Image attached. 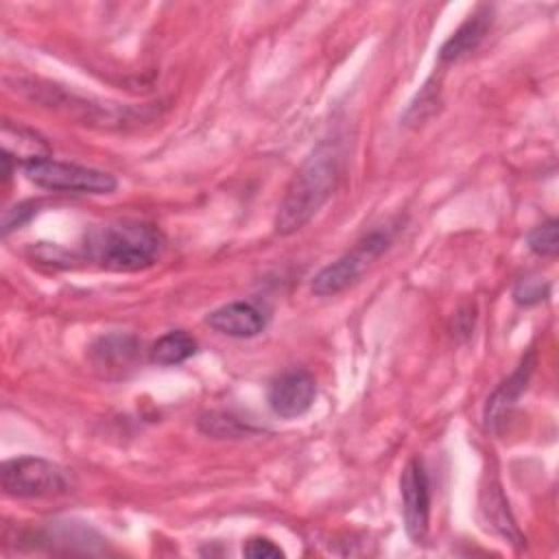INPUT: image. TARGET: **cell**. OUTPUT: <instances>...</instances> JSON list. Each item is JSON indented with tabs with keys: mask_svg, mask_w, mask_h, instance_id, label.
Segmentation results:
<instances>
[{
	"mask_svg": "<svg viewBox=\"0 0 559 559\" xmlns=\"http://www.w3.org/2000/svg\"><path fill=\"white\" fill-rule=\"evenodd\" d=\"M341 146L336 140H323L319 146L301 162L286 192L280 201L275 214V231L280 236H290L306 227L317 212L332 197L341 177Z\"/></svg>",
	"mask_w": 559,
	"mask_h": 559,
	"instance_id": "obj_1",
	"label": "cell"
},
{
	"mask_svg": "<svg viewBox=\"0 0 559 559\" xmlns=\"http://www.w3.org/2000/svg\"><path fill=\"white\" fill-rule=\"evenodd\" d=\"M164 234L140 221L94 225L85 234V255L109 271H140L155 264L164 253Z\"/></svg>",
	"mask_w": 559,
	"mask_h": 559,
	"instance_id": "obj_2",
	"label": "cell"
},
{
	"mask_svg": "<svg viewBox=\"0 0 559 559\" xmlns=\"http://www.w3.org/2000/svg\"><path fill=\"white\" fill-rule=\"evenodd\" d=\"M22 170L28 181L46 190L59 192H81V194H111L118 188V179L92 166L59 162L48 157H37L22 164Z\"/></svg>",
	"mask_w": 559,
	"mask_h": 559,
	"instance_id": "obj_3",
	"label": "cell"
},
{
	"mask_svg": "<svg viewBox=\"0 0 559 559\" xmlns=\"http://www.w3.org/2000/svg\"><path fill=\"white\" fill-rule=\"evenodd\" d=\"M0 483L4 493L13 498H52L72 487L70 474L41 456L7 459L0 467Z\"/></svg>",
	"mask_w": 559,
	"mask_h": 559,
	"instance_id": "obj_4",
	"label": "cell"
},
{
	"mask_svg": "<svg viewBox=\"0 0 559 559\" xmlns=\"http://www.w3.org/2000/svg\"><path fill=\"white\" fill-rule=\"evenodd\" d=\"M391 242L389 229H373L362 240L356 242L352 251L334 260L332 264L323 266L314 280H312V293L317 297H332L349 288L360 280V275L367 271V266L384 253V249Z\"/></svg>",
	"mask_w": 559,
	"mask_h": 559,
	"instance_id": "obj_5",
	"label": "cell"
},
{
	"mask_svg": "<svg viewBox=\"0 0 559 559\" xmlns=\"http://www.w3.org/2000/svg\"><path fill=\"white\" fill-rule=\"evenodd\" d=\"M404 528L413 542H424L430 522V480L424 463L411 459L400 476Z\"/></svg>",
	"mask_w": 559,
	"mask_h": 559,
	"instance_id": "obj_6",
	"label": "cell"
},
{
	"mask_svg": "<svg viewBox=\"0 0 559 559\" xmlns=\"http://www.w3.org/2000/svg\"><path fill=\"white\" fill-rule=\"evenodd\" d=\"M317 382L306 369H290L277 376L269 386V406L284 419L301 417L314 402Z\"/></svg>",
	"mask_w": 559,
	"mask_h": 559,
	"instance_id": "obj_7",
	"label": "cell"
},
{
	"mask_svg": "<svg viewBox=\"0 0 559 559\" xmlns=\"http://www.w3.org/2000/svg\"><path fill=\"white\" fill-rule=\"evenodd\" d=\"M533 369H535V354L528 352L522 362L515 367V371L502 380L498 384V389L487 397V404H485V413H483V419H485V428L496 432L504 419L509 417L511 408L515 406L518 397L524 393V389L528 386V380L533 376Z\"/></svg>",
	"mask_w": 559,
	"mask_h": 559,
	"instance_id": "obj_8",
	"label": "cell"
},
{
	"mask_svg": "<svg viewBox=\"0 0 559 559\" xmlns=\"http://www.w3.org/2000/svg\"><path fill=\"white\" fill-rule=\"evenodd\" d=\"M205 323L231 338H253L266 328V317L251 301H231L212 310L205 317Z\"/></svg>",
	"mask_w": 559,
	"mask_h": 559,
	"instance_id": "obj_9",
	"label": "cell"
},
{
	"mask_svg": "<svg viewBox=\"0 0 559 559\" xmlns=\"http://www.w3.org/2000/svg\"><path fill=\"white\" fill-rule=\"evenodd\" d=\"M491 9L489 7H478L441 46L439 50V61L441 63H454L459 59H463L465 55L474 52L480 41L485 39V35L489 33L491 26Z\"/></svg>",
	"mask_w": 559,
	"mask_h": 559,
	"instance_id": "obj_10",
	"label": "cell"
},
{
	"mask_svg": "<svg viewBox=\"0 0 559 559\" xmlns=\"http://www.w3.org/2000/svg\"><path fill=\"white\" fill-rule=\"evenodd\" d=\"M135 349H138V343L133 336L107 334V336H100L92 345L90 356H92L94 367L111 371V369H122V367L131 365V360L135 358Z\"/></svg>",
	"mask_w": 559,
	"mask_h": 559,
	"instance_id": "obj_11",
	"label": "cell"
},
{
	"mask_svg": "<svg viewBox=\"0 0 559 559\" xmlns=\"http://www.w3.org/2000/svg\"><path fill=\"white\" fill-rule=\"evenodd\" d=\"M197 347L199 345H197V338L192 334H188L186 330H173V332H166L164 336H159L151 345L148 358L155 365L170 367V365H179V362L188 360L190 356H194Z\"/></svg>",
	"mask_w": 559,
	"mask_h": 559,
	"instance_id": "obj_12",
	"label": "cell"
},
{
	"mask_svg": "<svg viewBox=\"0 0 559 559\" xmlns=\"http://www.w3.org/2000/svg\"><path fill=\"white\" fill-rule=\"evenodd\" d=\"M485 496H487V493H485ZM483 509L487 511L489 522L500 531L502 537H507V539H511L513 544H520V546L524 544L520 531L515 528V524H513V520H511V515H509L507 500H504V496L500 493L498 487H489V496H487V500L483 502Z\"/></svg>",
	"mask_w": 559,
	"mask_h": 559,
	"instance_id": "obj_13",
	"label": "cell"
},
{
	"mask_svg": "<svg viewBox=\"0 0 559 559\" xmlns=\"http://www.w3.org/2000/svg\"><path fill=\"white\" fill-rule=\"evenodd\" d=\"M557 229H559V223H557L555 218L544 221L542 225H537L535 229H531V234H528V238H526L528 249H531L535 255L555 258L557 251H559Z\"/></svg>",
	"mask_w": 559,
	"mask_h": 559,
	"instance_id": "obj_14",
	"label": "cell"
},
{
	"mask_svg": "<svg viewBox=\"0 0 559 559\" xmlns=\"http://www.w3.org/2000/svg\"><path fill=\"white\" fill-rule=\"evenodd\" d=\"M199 428L210 435V437H216V439H236V437H242L249 432L247 426H242L238 419H234L231 415H225V413H210V415H203L199 419Z\"/></svg>",
	"mask_w": 559,
	"mask_h": 559,
	"instance_id": "obj_15",
	"label": "cell"
},
{
	"mask_svg": "<svg viewBox=\"0 0 559 559\" xmlns=\"http://www.w3.org/2000/svg\"><path fill=\"white\" fill-rule=\"evenodd\" d=\"M548 290H550V286L542 280H522L513 288V299L520 306H533V304L544 301L548 297Z\"/></svg>",
	"mask_w": 559,
	"mask_h": 559,
	"instance_id": "obj_16",
	"label": "cell"
},
{
	"mask_svg": "<svg viewBox=\"0 0 559 559\" xmlns=\"http://www.w3.org/2000/svg\"><path fill=\"white\" fill-rule=\"evenodd\" d=\"M242 555L251 557V559H282L284 550L280 546H275L271 539L266 537H251L245 546H242Z\"/></svg>",
	"mask_w": 559,
	"mask_h": 559,
	"instance_id": "obj_17",
	"label": "cell"
},
{
	"mask_svg": "<svg viewBox=\"0 0 559 559\" xmlns=\"http://www.w3.org/2000/svg\"><path fill=\"white\" fill-rule=\"evenodd\" d=\"M35 214V207L31 203H17L2 216V236H7L13 229H20L31 216Z\"/></svg>",
	"mask_w": 559,
	"mask_h": 559,
	"instance_id": "obj_18",
	"label": "cell"
}]
</instances>
